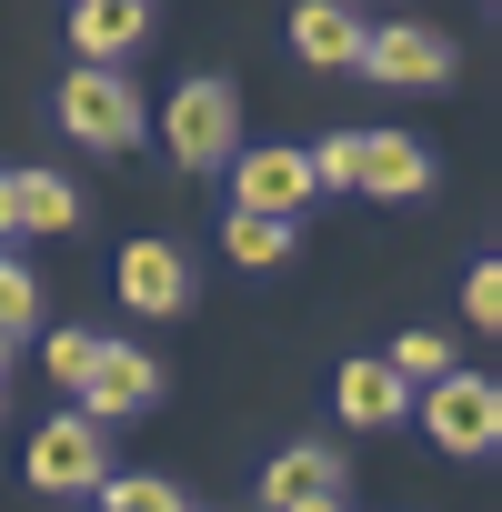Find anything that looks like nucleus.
Wrapping results in <instances>:
<instances>
[{"label": "nucleus", "instance_id": "obj_2", "mask_svg": "<svg viewBox=\"0 0 502 512\" xmlns=\"http://www.w3.org/2000/svg\"><path fill=\"white\" fill-rule=\"evenodd\" d=\"M161 141H171L181 171L231 161V151H241V91H231V81H181L171 111H161Z\"/></svg>", "mask_w": 502, "mask_h": 512}, {"label": "nucleus", "instance_id": "obj_6", "mask_svg": "<svg viewBox=\"0 0 502 512\" xmlns=\"http://www.w3.org/2000/svg\"><path fill=\"white\" fill-rule=\"evenodd\" d=\"M151 392H161V362H151L141 342H101V352H91V372H81V412H91V422L141 412Z\"/></svg>", "mask_w": 502, "mask_h": 512}, {"label": "nucleus", "instance_id": "obj_1", "mask_svg": "<svg viewBox=\"0 0 502 512\" xmlns=\"http://www.w3.org/2000/svg\"><path fill=\"white\" fill-rule=\"evenodd\" d=\"M61 131H71L81 151H131V141H141V91H131L111 61H81V71L61 81Z\"/></svg>", "mask_w": 502, "mask_h": 512}, {"label": "nucleus", "instance_id": "obj_3", "mask_svg": "<svg viewBox=\"0 0 502 512\" xmlns=\"http://www.w3.org/2000/svg\"><path fill=\"white\" fill-rule=\"evenodd\" d=\"M422 422H432L442 452H492V442H502V392H492V372H432V382H422Z\"/></svg>", "mask_w": 502, "mask_h": 512}, {"label": "nucleus", "instance_id": "obj_7", "mask_svg": "<svg viewBox=\"0 0 502 512\" xmlns=\"http://www.w3.org/2000/svg\"><path fill=\"white\" fill-rule=\"evenodd\" d=\"M362 71L392 91H432V81H452V41L442 31H362Z\"/></svg>", "mask_w": 502, "mask_h": 512}, {"label": "nucleus", "instance_id": "obj_20", "mask_svg": "<svg viewBox=\"0 0 502 512\" xmlns=\"http://www.w3.org/2000/svg\"><path fill=\"white\" fill-rule=\"evenodd\" d=\"M91 352H101V332H51V342H41V362H51V382H71V392H81V372H91Z\"/></svg>", "mask_w": 502, "mask_h": 512}, {"label": "nucleus", "instance_id": "obj_14", "mask_svg": "<svg viewBox=\"0 0 502 512\" xmlns=\"http://www.w3.org/2000/svg\"><path fill=\"white\" fill-rule=\"evenodd\" d=\"M292 51L322 61V71L362 61V21H352V0H302V11H292Z\"/></svg>", "mask_w": 502, "mask_h": 512}, {"label": "nucleus", "instance_id": "obj_8", "mask_svg": "<svg viewBox=\"0 0 502 512\" xmlns=\"http://www.w3.org/2000/svg\"><path fill=\"white\" fill-rule=\"evenodd\" d=\"M231 181H241V211H282V221L322 191L312 161H302V151H272V141H262V151H231Z\"/></svg>", "mask_w": 502, "mask_h": 512}, {"label": "nucleus", "instance_id": "obj_10", "mask_svg": "<svg viewBox=\"0 0 502 512\" xmlns=\"http://www.w3.org/2000/svg\"><path fill=\"white\" fill-rule=\"evenodd\" d=\"M81 221V191L61 171H11L0 181V231H71Z\"/></svg>", "mask_w": 502, "mask_h": 512}, {"label": "nucleus", "instance_id": "obj_15", "mask_svg": "<svg viewBox=\"0 0 502 512\" xmlns=\"http://www.w3.org/2000/svg\"><path fill=\"white\" fill-rule=\"evenodd\" d=\"M221 241H231V262H241V272H272L282 251H292V221H282V211H231Z\"/></svg>", "mask_w": 502, "mask_h": 512}, {"label": "nucleus", "instance_id": "obj_18", "mask_svg": "<svg viewBox=\"0 0 502 512\" xmlns=\"http://www.w3.org/2000/svg\"><path fill=\"white\" fill-rule=\"evenodd\" d=\"M31 312H41V282H31L21 262H0V332L21 342V332H31Z\"/></svg>", "mask_w": 502, "mask_h": 512}, {"label": "nucleus", "instance_id": "obj_21", "mask_svg": "<svg viewBox=\"0 0 502 512\" xmlns=\"http://www.w3.org/2000/svg\"><path fill=\"white\" fill-rule=\"evenodd\" d=\"M462 312H472L482 332H502V262H472V282H462Z\"/></svg>", "mask_w": 502, "mask_h": 512}, {"label": "nucleus", "instance_id": "obj_9", "mask_svg": "<svg viewBox=\"0 0 502 512\" xmlns=\"http://www.w3.org/2000/svg\"><path fill=\"white\" fill-rule=\"evenodd\" d=\"M121 302L131 312H181L191 302V262H181L171 241H131L121 251Z\"/></svg>", "mask_w": 502, "mask_h": 512}, {"label": "nucleus", "instance_id": "obj_11", "mask_svg": "<svg viewBox=\"0 0 502 512\" xmlns=\"http://www.w3.org/2000/svg\"><path fill=\"white\" fill-rule=\"evenodd\" d=\"M352 191H382V201H412V191H432V161H422V141H412V131H362V171H352Z\"/></svg>", "mask_w": 502, "mask_h": 512}, {"label": "nucleus", "instance_id": "obj_5", "mask_svg": "<svg viewBox=\"0 0 502 512\" xmlns=\"http://www.w3.org/2000/svg\"><path fill=\"white\" fill-rule=\"evenodd\" d=\"M342 492H352V462L322 452V442H292V452L262 462V512H322V502H342Z\"/></svg>", "mask_w": 502, "mask_h": 512}, {"label": "nucleus", "instance_id": "obj_4", "mask_svg": "<svg viewBox=\"0 0 502 512\" xmlns=\"http://www.w3.org/2000/svg\"><path fill=\"white\" fill-rule=\"evenodd\" d=\"M31 482H41V492H101V482H111V442H101V422H91V412L41 422V432H31Z\"/></svg>", "mask_w": 502, "mask_h": 512}, {"label": "nucleus", "instance_id": "obj_19", "mask_svg": "<svg viewBox=\"0 0 502 512\" xmlns=\"http://www.w3.org/2000/svg\"><path fill=\"white\" fill-rule=\"evenodd\" d=\"M312 161V181H332V191H352V171H362V131H332L322 151H302Z\"/></svg>", "mask_w": 502, "mask_h": 512}, {"label": "nucleus", "instance_id": "obj_13", "mask_svg": "<svg viewBox=\"0 0 502 512\" xmlns=\"http://www.w3.org/2000/svg\"><path fill=\"white\" fill-rule=\"evenodd\" d=\"M141 31H151V0H71V51L91 61H121Z\"/></svg>", "mask_w": 502, "mask_h": 512}, {"label": "nucleus", "instance_id": "obj_12", "mask_svg": "<svg viewBox=\"0 0 502 512\" xmlns=\"http://www.w3.org/2000/svg\"><path fill=\"white\" fill-rule=\"evenodd\" d=\"M332 392H342V422H352V432H392V422L412 412V382H402L392 362H342Z\"/></svg>", "mask_w": 502, "mask_h": 512}, {"label": "nucleus", "instance_id": "obj_17", "mask_svg": "<svg viewBox=\"0 0 502 512\" xmlns=\"http://www.w3.org/2000/svg\"><path fill=\"white\" fill-rule=\"evenodd\" d=\"M101 512H181V492L151 482V472H131V482H101Z\"/></svg>", "mask_w": 502, "mask_h": 512}, {"label": "nucleus", "instance_id": "obj_16", "mask_svg": "<svg viewBox=\"0 0 502 512\" xmlns=\"http://www.w3.org/2000/svg\"><path fill=\"white\" fill-rule=\"evenodd\" d=\"M382 362H392L402 382H432V372H452V342H442V332H402Z\"/></svg>", "mask_w": 502, "mask_h": 512}, {"label": "nucleus", "instance_id": "obj_22", "mask_svg": "<svg viewBox=\"0 0 502 512\" xmlns=\"http://www.w3.org/2000/svg\"><path fill=\"white\" fill-rule=\"evenodd\" d=\"M322 512H342V502H322Z\"/></svg>", "mask_w": 502, "mask_h": 512}]
</instances>
